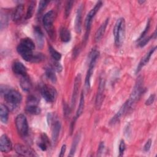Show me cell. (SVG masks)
<instances>
[{
	"mask_svg": "<svg viewBox=\"0 0 157 157\" xmlns=\"http://www.w3.org/2000/svg\"><path fill=\"white\" fill-rule=\"evenodd\" d=\"M55 19V13L53 10H50L48 12H47L42 19L43 25L44 26L45 29L48 28L53 26V21Z\"/></svg>",
	"mask_w": 157,
	"mask_h": 157,
	"instance_id": "cell-14",
	"label": "cell"
},
{
	"mask_svg": "<svg viewBox=\"0 0 157 157\" xmlns=\"http://www.w3.org/2000/svg\"><path fill=\"white\" fill-rule=\"evenodd\" d=\"M4 96L6 102L12 110L18 107L22 100L21 94L15 90H9L4 94Z\"/></svg>",
	"mask_w": 157,
	"mask_h": 157,
	"instance_id": "cell-4",
	"label": "cell"
},
{
	"mask_svg": "<svg viewBox=\"0 0 157 157\" xmlns=\"http://www.w3.org/2000/svg\"><path fill=\"white\" fill-rule=\"evenodd\" d=\"M104 142H101L99 143L98 149V152H97V156H101L102 152L104 151Z\"/></svg>",
	"mask_w": 157,
	"mask_h": 157,
	"instance_id": "cell-39",
	"label": "cell"
},
{
	"mask_svg": "<svg viewBox=\"0 0 157 157\" xmlns=\"http://www.w3.org/2000/svg\"><path fill=\"white\" fill-rule=\"evenodd\" d=\"M15 150L17 154L23 156H37L36 152L31 148L23 145L18 144L15 146Z\"/></svg>",
	"mask_w": 157,
	"mask_h": 157,
	"instance_id": "cell-10",
	"label": "cell"
},
{
	"mask_svg": "<svg viewBox=\"0 0 157 157\" xmlns=\"http://www.w3.org/2000/svg\"><path fill=\"white\" fill-rule=\"evenodd\" d=\"M0 119L2 123H7L9 119V109L2 104L0 105Z\"/></svg>",
	"mask_w": 157,
	"mask_h": 157,
	"instance_id": "cell-23",
	"label": "cell"
},
{
	"mask_svg": "<svg viewBox=\"0 0 157 157\" xmlns=\"http://www.w3.org/2000/svg\"><path fill=\"white\" fill-rule=\"evenodd\" d=\"M151 139H149L145 143V145H144V150L145 151H148L150 150V147H151Z\"/></svg>",
	"mask_w": 157,
	"mask_h": 157,
	"instance_id": "cell-42",
	"label": "cell"
},
{
	"mask_svg": "<svg viewBox=\"0 0 157 157\" xmlns=\"http://www.w3.org/2000/svg\"><path fill=\"white\" fill-rule=\"evenodd\" d=\"M66 145L65 144L63 145L61 148V150H60V152H59V156L60 157H62L64 156L65 152H66Z\"/></svg>",
	"mask_w": 157,
	"mask_h": 157,
	"instance_id": "cell-44",
	"label": "cell"
},
{
	"mask_svg": "<svg viewBox=\"0 0 157 157\" xmlns=\"http://www.w3.org/2000/svg\"><path fill=\"white\" fill-rule=\"evenodd\" d=\"M150 26V20L149 19V20H148L146 26H145V29H144V31L142 33V34H140V37L138 38V39H137L138 41H139V40H140L141 39H142L143 38H144L145 36L147 34V33H148V30H149Z\"/></svg>",
	"mask_w": 157,
	"mask_h": 157,
	"instance_id": "cell-35",
	"label": "cell"
},
{
	"mask_svg": "<svg viewBox=\"0 0 157 157\" xmlns=\"http://www.w3.org/2000/svg\"><path fill=\"white\" fill-rule=\"evenodd\" d=\"M56 91L52 86L45 85L41 88V94L43 98L48 102H53L56 98Z\"/></svg>",
	"mask_w": 157,
	"mask_h": 157,
	"instance_id": "cell-8",
	"label": "cell"
},
{
	"mask_svg": "<svg viewBox=\"0 0 157 157\" xmlns=\"http://www.w3.org/2000/svg\"><path fill=\"white\" fill-rule=\"evenodd\" d=\"M81 80H82L81 75L80 74H78L75 78L74 83L73 91H72V99H71V107L72 108L75 107V103H76L77 97H78V93L79 88H80V85H81Z\"/></svg>",
	"mask_w": 157,
	"mask_h": 157,
	"instance_id": "cell-11",
	"label": "cell"
},
{
	"mask_svg": "<svg viewBox=\"0 0 157 157\" xmlns=\"http://www.w3.org/2000/svg\"><path fill=\"white\" fill-rule=\"evenodd\" d=\"M64 115L66 117L69 115L70 113V109L68 107V105L67 104H65V105H64Z\"/></svg>",
	"mask_w": 157,
	"mask_h": 157,
	"instance_id": "cell-45",
	"label": "cell"
},
{
	"mask_svg": "<svg viewBox=\"0 0 157 157\" xmlns=\"http://www.w3.org/2000/svg\"><path fill=\"white\" fill-rule=\"evenodd\" d=\"M37 145L42 151H46L48 148V146L46 143H45L42 140H40V142H39L37 144Z\"/></svg>",
	"mask_w": 157,
	"mask_h": 157,
	"instance_id": "cell-41",
	"label": "cell"
},
{
	"mask_svg": "<svg viewBox=\"0 0 157 157\" xmlns=\"http://www.w3.org/2000/svg\"><path fill=\"white\" fill-rule=\"evenodd\" d=\"M128 109V105H127V104L126 102L121 107V108L118 111V112L112 118V119L110 121V124H115V123H118L120 120V119L121 118V117H123V115L126 112V111Z\"/></svg>",
	"mask_w": 157,
	"mask_h": 157,
	"instance_id": "cell-17",
	"label": "cell"
},
{
	"mask_svg": "<svg viewBox=\"0 0 157 157\" xmlns=\"http://www.w3.org/2000/svg\"><path fill=\"white\" fill-rule=\"evenodd\" d=\"M145 2V1H138V2L140 4H142L143 3H144Z\"/></svg>",
	"mask_w": 157,
	"mask_h": 157,
	"instance_id": "cell-47",
	"label": "cell"
},
{
	"mask_svg": "<svg viewBox=\"0 0 157 157\" xmlns=\"http://www.w3.org/2000/svg\"><path fill=\"white\" fill-rule=\"evenodd\" d=\"M113 36L115 44L117 46H120L123 42L125 37V21L124 18H119L113 28Z\"/></svg>",
	"mask_w": 157,
	"mask_h": 157,
	"instance_id": "cell-3",
	"label": "cell"
},
{
	"mask_svg": "<svg viewBox=\"0 0 157 157\" xmlns=\"http://www.w3.org/2000/svg\"><path fill=\"white\" fill-rule=\"evenodd\" d=\"M84 107H85V96H84L83 92L82 91V93H81V95H80L78 107L77 108V112H76V117H75L77 118H78L79 117H80L82 115V114L83 113Z\"/></svg>",
	"mask_w": 157,
	"mask_h": 157,
	"instance_id": "cell-27",
	"label": "cell"
},
{
	"mask_svg": "<svg viewBox=\"0 0 157 157\" xmlns=\"http://www.w3.org/2000/svg\"><path fill=\"white\" fill-rule=\"evenodd\" d=\"M34 35L37 44L39 48H42L44 44V36L40 28L36 26L34 28Z\"/></svg>",
	"mask_w": 157,
	"mask_h": 157,
	"instance_id": "cell-15",
	"label": "cell"
},
{
	"mask_svg": "<svg viewBox=\"0 0 157 157\" xmlns=\"http://www.w3.org/2000/svg\"><path fill=\"white\" fill-rule=\"evenodd\" d=\"M53 66H54V70L58 72H60L62 71V66L61 65L58 63V61H56L53 64Z\"/></svg>",
	"mask_w": 157,
	"mask_h": 157,
	"instance_id": "cell-43",
	"label": "cell"
},
{
	"mask_svg": "<svg viewBox=\"0 0 157 157\" xmlns=\"http://www.w3.org/2000/svg\"><path fill=\"white\" fill-rule=\"evenodd\" d=\"M24 12V6L23 4H18L16 8L15 9L13 13H12V20L14 21H20L23 14Z\"/></svg>",
	"mask_w": 157,
	"mask_h": 157,
	"instance_id": "cell-22",
	"label": "cell"
},
{
	"mask_svg": "<svg viewBox=\"0 0 157 157\" xmlns=\"http://www.w3.org/2000/svg\"><path fill=\"white\" fill-rule=\"evenodd\" d=\"M61 124L59 121H56L53 123L52 133V141L53 144H56L59 135Z\"/></svg>",
	"mask_w": 157,
	"mask_h": 157,
	"instance_id": "cell-19",
	"label": "cell"
},
{
	"mask_svg": "<svg viewBox=\"0 0 157 157\" xmlns=\"http://www.w3.org/2000/svg\"><path fill=\"white\" fill-rule=\"evenodd\" d=\"M144 90V79L142 76H139L136 80L135 85L129 96V99L126 101L128 108L131 107L141 96Z\"/></svg>",
	"mask_w": 157,
	"mask_h": 157,
	"instance_id": "cell-2",
	"label": "cell"
},
{
	"mask_svg": "<svg viewBox=\"0 0 157 157\" xmlns=\"http://www.w3.org/2000/svg\"><path fill=\"white\" fill-rule=\"evenodd\" d=\"M155 94H151L148 98L147 99V100L145 101V105H150L151 104H152L155 101Z\"/></svg>",
	"mask_w": 157,
	"mask_h": 157,
	"instance_id": "cell-40",
	"label": "cell"
},
{
	"mask_svg": "<svg viewBox=\"0 0 157 157\" xmlns=\"http://www.w3.org/2000/svg\"><path fill=\"white\" fill-rule=\"evenodd\" d=\"M77 120V118L75 117V118H74V120H72V121L71 122V128H70V132H71V134H72V132H73V130H74V124H75V122Z\"/></svg>",
	"mask_w": 157,
	"mask_h": 157,
	"instance_id": "cell-46",
	"label": "cell"
},
{
	"mask_svg": "<svg viewBox=\"0 0 157 157\" xmlns=\"http://www.w3.org/2000/svg\"><path fill=\"white\" fill-rule=\"evenodd\" d=\"M99 57V52L96 50H93L89 55V66L88 69L85 77V85L88 88L90 86V80L92 76V74L94 71V67L97 59Z\"/></svg>",
	"mask_w": 157,
	"mask_h": 157,
	"instance_id": "cell-5",
	"label": "cell"
},
{
	"mask_svg": "<svg viewBox=\"0 0 157 157\" xmlns=\"http://www.w3.org/2000/svg\"><path fill=\"white\" fill-rule=\"evenodd\" d=\"M156 47H155L154 48H151L142 59L140 61L137 68H136V73H138L142 69V67L149 61L151 56H152V55L153 54V53L155 52V51L156 50Z\"/></svg>",
	"mask_w": 157,
	"mask_h": 157,
	"instance_id": "cell-16",
	"label": "cell"
},
{
	"mask_svg": "<svg viewBox=\"0 0 157 157\" xmlns=\"http://www.w3.org/2000/svg\"><path fill=\"white\" fill-rule=\"evenodd\" d=\"M48 51L50 53L51 56L55 61H59L61 59V54L60 53H59L58 51H56L52 46H51V45L48 46Z\"/></svg>",
	"mask_w": 157,
	"mask_h": 157,
	"instance_id": "cell-30",
	"label": "cell"
},
{
	"mask_svg": "<svg viewBox=\"0 0 157 157\" xmlns=\"http://www.w3.org/2000/svg\"><path fill=\"white\" fill-rule=\"evenodd\" d=\"M105 88V79L104 77H101L99 82L98 89L96 96L95 107L97 110L100 109L104 100V93Z\"/></svg>",
	"mask_w": 157,
	"mask_h": 157,
	"instance_id": "cell-9",
	"label": "cell"
},
{
	"mask_svg": "<svg viewBox=\"0 0 157 157\" xmlns=\"http://www.w3.org/2000/svg\"><path fill=\"white\" fill-rule=\"evenodd\" d=\"M12 69L15 74L21 77L27 75L26 67L20 61H15L12 64Z\"/></svg>",
	"mask_w": 157,
	"mask_h": 157,
	"instance_id": "cell-13",
	"label": "cell"
},
{
	"mask_svg": "<svg viewBox=\"0 0 157 157\" xmlns=\"http://www.w3.org/2000/svg\"><path fill=\"white\" fill-rule=\"evenodd\" d=\"M15 125L20 136L26 138L29 132V127L26 117L23 114H19L15 118Z\"/></svg>",
	"mask_w": 157,
	"mask_h": 157,
	"instance_id": "cell-6",
	"label": "cell"
},
{
	"mask_svg": "<svg viewBox=\"0 0 157 157\" xmlns=\"http://www.w3.org/2000/svg\"><path fill=\"white\" fill-rule=\"evenodd\" d=\"M109 23V18H107L104 22L101 25V26L98 28V29L96 31L95 33V36H94V41L96 42H99L102 37V36L104 34V33L105 31L106 27Z\"/></svg>",
	"mask_w": 157,
	"mask_h": 157,
	"instance_id": "cell-20",
	"label": "cell"
},
{
	"mask_svg": "<svg viewBox=\"0 0 157 157\" xmlns=\"http://www.w3.org/2000/svg\"><path fill=\"white\" fill-rule=\"evenodd\" d=\"M59 36L61 40L64 42H68L71 39L70 31L66 27H63L60 29Z\"/></svg>",
	"mask_w": 157,
	"mask_h": 157,
	"instance_id": "cell-24",
	"label": "cell"
},
{
	"mask_svg": "<svg viewBox=\"0 0 157 157\" xmlns=\"http://www.w3.org/2000/svg\"><path fill=\"white\" fill-rule=\"evenodd\" d=\"M102 5V1H98L94 7L89 12V13L87 14L86 18H85V26L86 28V34H85V39H87V36L88 35V31L90 29L92 20L93 17L95 16V15L97 13V12L99 11L100 8L101 7Z\"/></svg>",
	"mask_w": 157,
	"mask_h": 157,
	"instance_id": "cell-7",
	"label": "cell"
},
{
	"mask_svg": "<svg viewBox=\"0 0 157 157\" xmlns=\"http://www.w3.org/2000/svg\"><path fill=\"white\" fill-rule=\"evenodd\" d=\"M25 110L27 113L31 115H39L41 112V109L40 107L36 104H27Z\"/></svg>",
	"mask_w": 157,
	"mask_h": 157,
	"instance_id": "cell-25",
	"label": "cell"
},
{
	"mask_svg": "<svg viewBox=\"0 0 157 157\" xmlns=\"http://www.w3.org/2000/svg\"><path fill=\"white\" fill-rule=\"evenodd\" d=\"M9 22V16L8 13L6 12L1 11V18H0V26L1 29L2 30L4 28H6L8 25Z\"/></svg>",
	"mask_w": 157,
	"mask_h": 157,
	"instance_id": "cell-29",
	"label": "cell"
},
{
	"mask_svg": "<svg viewBox=\"0 0 157 157\" xmlns=\"http://www.w3.org/2000/svg\"><path fill=\"white\" fill-rule=\"evenodd\" d=\"M12 148V142L10 139L5 134L0 138V150L2 153L9 152Z\"/></svg>",
	"mask_w": 157,
	"mask_h": 157,
	"instance_id": "cell-12",
	"label": "cell"
},
{
	"mask_svg": "<svg viewBox=\"0 0 157 157\" xmlns=\"http://www.w3.org/2000/svg\"><path fill=\"white\" fill-rule=\"evenodd\" d=\"M45 72L47 77L53 83H56L57 80L56 75L55 73V70L53 67H47L45 69Z\"/></svg>",
	"mask_w": 157,
	"mask_h": 157,
	"instance_id": "cell-26",
	"label": "cell"
},
{
	"mask_svg": "<svg viewBox=\"0 0 157 157\" xmlns=\"http://www.w3.org/2000/svg\"><path fill=\"white\" fill-rule=\"evenodd\" d=\"M35 48L34 42L29 38L22 39L17 47V51L23 59L28 62L32 63Z\"/></svg>",
	"mask_w": 157,
	"mask_h": 157,
	"instance_id": "cell-1",
	"label": "cell"
},
{
	"mask_svg": "<svg viewBox=\"0 0 157 157\" xmlns=\"http://www.w3.org/2000/svg\"><path fill=\"white\" fill-rule=\"evenodd\" d=\"M35 3H36L35 1L30 2V3L28 6V9H27L26 13V19H29L33 16V13H34V9L35 7Z\"/></svg>",
	"mask_w": 157,
	"mask_h": 157,
	"instance_id": "cell-31",
	"label": "cell"
},
{
	"mask_svg": "<svg viewBox=\"0 0 157 157\" xmlns=\"http://www.w3.org/2000/svg\"><path fill=\"white\" fill-rule=\"evenodd\" d=\"M73 3H74V1H69L67 2V4H66V6L65 7V12H64L66 18H67V17L69 16V14L71 13V11Z\"/></svg>",
	"mask_w": 157,
	"mask_h": 157,
	"instance_id": "cell-34",
	"label": "cell"
},
{
	"mask_svg": "<svg viewBox=\"0 0 157 157\" xmlns=\"http://www.w3.org/2000/svg\"><path fill=\"white\" fill-rule=\"evenodd\" d=\"M48 3H49L48 1H40L39 2V7H38V10H37V15H40L43 12V11L46 8V7L47 6V4Z\"/></svg>",
	"mask_w": 157,
	"mask_h": 157,
	"instance_id": "cell-32",
	"label": "cell"
},
{
	"mask_svg": "<svg viewBox=\"0 0 157 157\" xmlns=\"http://www.w3.org/2000/svg\"><path fill=\"white\" fill-rule=\"evenodd\" d=\"M126 145L124 141L123 140H121L119 144V156H122L123 155L124 151L125 150Z\"/></svg>",
	"mask_w": 157,
	"mask_h": 157,
	"instance_id": "cell-37",
	"label": "cell"
},
{
	"mask_svg": "<svg viewBox=\"0 0 157 157\" xmlns=\"http://www.w3.org/2000/svg\"><path fill=\"white\" fill-rule=\"evenodd\" d=\"M153 39V37H152V35L150 37H145V38H143L142 39H141L140 40H139V43L138 44V45L140 47H144L149 41L151 39Z\"/></svg>",
	"mask_w": 157,
	"mask_h": 157,
	"instance_id": "cell-38",
	"label": "cell"
},
{
	"mask_svg": "<svg viewBox=\"0 0 157 157\" xmlns=\"http://www.w3.org/2000/svg\"><path fill=\"white\" fill-rule=\"evenodd\" d=\"M44 59H45V56L42 53L36 52L34 55V57H33L32 63H40V62L42 61L43 60H44Z\"/></svg>",
	"mask_w": 157,
	"mask_h": 157,
	"instance_id": "cell-33",
	"label": "cell"
},
{
	"mask_svg": "<svg viewBox=\"0 0 157 157\" xmlns=\"http://www.w3.org/2000/svg\"><path fill=\"white\" fill-rule=\"evenodd\" d=\"M80 139V134H77L74 138V140L71 145V148L70 150V152L69 154V156H73L75 155L77 147L79 143Z\"/></svg>",
	"mask_w": 157,
	"mask_h": 157,
	"instance_id": "cell-28",
	"label": "cell"
},
{
	"mask_svg": "<svg viewBox=\"0 0 157 157\" xmlns=\"http://www.w3.org/2000/svg\"><path fill=\"white\" fill-rule=\"evenodd\" d=\"M38 104V99L34 95H30L27 99V104Z\"/></svg>",
	"mask_w": 157,
	"mask_h": 157,
	"instance_id": "cell-36",
	"label": "cell"
},
{
	"mask_svg": "<svg viewBox=\"0 0 157 157\" xmlns=\"http://www.w3.org/2000/svg\"><path fill=\"white\" fill-rule=\"evenodd\" d=\"M20 85L21 89L25 91H29L31 90L32 87V84L28 75L21 77L20 80Z\"/></svg>",
	"mask_w": 157,
	"mask_h": 157,
	"instance_id": "cell-21",
	"label": "cell"
},
{
	"mask_svg": "<svg viewBox=\"0 0 157 157\" xmlns=\"http://www.w3.org/2000/svg\"><path fill=\"white\" fill-rule=\"evenodd\" d=\"M82 6H80L77 10L75 20V30L77 33L80 34L82 31Z\"/></svg>",
	"mask_w": 157,
	"mask_h": 157,
	"instance_id": "cell-18",
	"label": "cell"
}]
</instances>
